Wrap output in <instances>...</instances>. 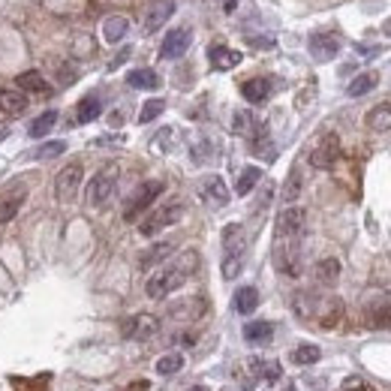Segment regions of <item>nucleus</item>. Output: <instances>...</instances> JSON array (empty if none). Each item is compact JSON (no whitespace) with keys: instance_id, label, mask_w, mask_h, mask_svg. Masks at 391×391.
<instances>
[{"instance_id":"43","label":"nucleus","mask_w":391,"mask_h":391,"mask_svg":"<svg viewBox=\"0 0 391 391\" xmlns=\"http://www.w3.org/2000/svg\"><path fill=\"white\" fill-rule=\"evenodd\" d=\"M85 55H94V43H90V36H78V43H76V57H85Z\"/></svg>"},{"instance_id":"29","label":"nucleus","mask_w":391,"mask_h":391,"mask_svg":"<svg viewBox=\"0 0 391 391\" xmlns=\"http://www.w3.org/2000/svg\"><path fill=\"white\" fill-rule=\"evenodd\" d=\"M172 250H175V244H172V241H159V244H154L150 250H145V253H142V259H138V265H142V268H150V265L163 262V259H166L169 253H172Z\"/></svg>"},{"instance_id":"10","label":"nucleus","mask_w":391,"mask_h":391,"mask_svg":"<svg viewBox=\"0 0 391 391\" xmlns=\"http://www.w3.org/2000/svg\"><path fill=\"white\" fill-rule=\"evenodd\" d=\"M307 48L319 64H325V60H331L340 52V36L334 34V30H316V34H310Z\"/></svg>"},{"instance_id":"21","label":"nucleus","mask_w":391,"mask_h":391,"mask_svg":"<svg viewBox=\"0 0 391 391\" xmlns=\"http://www.w3.org/2000/svg\"><path fill=\"white\" fill-rule=\"evenodd\" d=\"M232 129H235L238 136L250 138V142H253L256 136H262V133H265V127L259 124V118H256L253 112H235V118H232Z\"/></svg>"},{"instance_id":"26","label":"nucleus","mask_w":391,"mask_h":391,"mask_svg":"<svg viewBox=\"0 0 391 391\" xmlns=\"http://www.w3.org/2000/svg\"><path fill=\"white\" fill-rule=\"evenodd\" d=\"M367 127L374 129V133H388L391 129V106L383 103V106H374L367 112Z\"/></svg>"},{"instance_id":"2","label":"nucleus","mask_w":391,"mask_h":391,"mask_svg":"<svg viewBox=\"0 0 391 391\" xmlns=\"http://www.w3.org/2000/svg\"><path fill=\"white\" fill-rule=\"evenodd\" d=\"M199 268V253L196 250H187V253H180L172 265H166V268H159L157 274H150L148 280V286H145V292L148 298H169L175 292V289H180L190 280V274Z\"/></svg>"},{"instance_id":"40","label":"nucleus","mask_w":391,"mask_h":391,"mask_svg":"<svg viewBox=\"0 0 391 391\" xmlns=\"http://www.w3.org/2000/svg\"><path fill=\"white\" fill-rule=\"evenodd\" d=\"M340 388H343V391H374V388H370L361 376H346V379H343V385H340Z\"/></svg>"},{"instance_id":"16","label":"nucleus","mask_w":391,"mask_h":391,"mask_svg":"<svg viewBox=\"0 0 391 391\" xmlns=\"http://www.w3.org/2000/svg\"><path fill=\"white\" fill-rule=\"evenodd\" d=\"M199 196H202L211 208H223L229 202V187L220 175H208L202 184H199Z\"/></svg>"},{"instance_id":"31","label":"nucleus","mask_w":391,"mask_h":391,"mask_svg":"<svg viewBox=\"0 0 391 391\" xmlns=\"http://www.w3.org/2000/svg\"><path fill=\"white\" fill-rule=\"evenodd\" d=\"M99 112H103V106H99V97L97 94H87L82 103H78V124H90V120H97Z\"/></svg>"},{"instance_id":"4","label":"nucleus","mask_w":391,"mask_h":391,"mask_svg":"<svg viewBox=\"0 0 391 391\" xmlns=\"http://www.w3.org/2000/svg\"><path fill=\"white\" fill-rule=\"evenodd\" d=\"M118 178H120V169L118 163H108L103 166L99 172L90 178V184L85 190V196H87V205L90 208H103L108 205V199L115 196V187H118Z\"/></svg>"},{"instance_id":"25","label":"nucleus","mask_w":391,"mask_h":391,"mask_svg":"<svg viewBox=\"0 0 391 391\" xmlns=\"http://www.w3.org/2000/svg\"><path fill=\"white\" fill-rule=\"evenodd\" d=\"M235 313H241V316H247V313H253V310L259 307V292L253 286H241L238 292H235Z\"/></svg>"},{"instance_id":"39","label":"nucleus","mask_w":391,"mask_h":391,"mask_svg":"<svg viewBox=\"0 0 391 391\" xmlns=\"http://www.w3.org/2000/svg\"><path fill=\"white\" fill-rule=\"evenodd\" d=\"M66 150V142H48V145H43L36 150V157L39 159H48V157H57V154H64Z\"/></svg>"},{"instance_id":"34","label":"nucleus","mask_w":391,"mask_h":391,"mask_svg":"<svg viewBox=\"0 0 391 391\" xmlns=\"http://www.w3.org/2000/svg\"><path fill=\"white\" fill-rule=\"evenodd\" d=\"M180 367H184V355L180 353H169V355H163L157 361V374L159 376H172V374H178Z\"/></svg>"},{"instance_id":"8","label":"nucleus","mask_w":391,"mask_h":391,"mask_svg":"<svg viewBox=\"0 0 391 391\" xmlns=\"http://www.w3.org/2000/svg\"><path fill=\"white\" fill-rule=\"evenodd\" d=\"M304 223H307V214L304 208H295L289 205L277 214V241H298L301 232H304Z\"/></svg>"},{"instance_id":"37","label":"nucleus","mask_w":391,"mask_h":391,"mask_svg":"<svg viewBox=\"0 0 391 391\" xmlns=\"http://www.w3.org/2000/svg\"><path fill=\"white\" fill-rule=\"evenodd\" d=\"M301 187H304V180H301V172L298 169H292L286 178V187H283V202H295V199L301 196Z\"/></svg>"},{"instance_id":"17","label":"nucleus","mask_w":391,"mask_h":391,"mask_svg":"<svg viewBox=\"0 0 391 391\" xmlns=\"http://www.w3.org/2000/svg\"><path fill=\"white\" fill-rule=\"evenodd\" d=\"M172 13H175L172 0H150L148 9H145V30L148 34H157V30L172 18Z\"/></svg>"},{"instance_id":"11","label":"nucleus","mask_w":391,"mask_h":391,"mask_svg":"<svg viewBox=\"0 0 391 391\" xmlns=\"http://www.w3.org/2000/svg\"><path fill=\"white\" fill-rule=\"evenodd\" d=\"M24 202H27V184H22V180L9 184L3 193H0V223H9V220L22 211Z\"/></svg>"},{"instance_id":"19","label":"nucleus","mask_w":391,"mask_h":391,"mask_svg":"<svg viewBox=\"0 0 391 391\" xmlns=\"http://www.w3.org/2000/svg\"><path fill=\"white\" fill-rule=\"evenodd\" d=\"M15 87L22 90V94H34V97H52V85L45 82L43 76L36 73V69H27L15 78Z\"/></svg>"},{"instance_id":"42","label":"nucleus","mask_w":391,"mask_h":391,"mask_svg":"<svg viewBox=\"0 0 391 391\" xmlns=\"http://www.w3.org/2000/svg\"><path fill=\"white\" fill-rule=\"evenodd\" d=\"M57 78H60V85H73L76 82V69L69 66V64H64V66H57Z\"/></svg>"},{"instance_id":"27","label":"nucleus","mask_w":391,"mask_h":391,"mask_svg":"<svg viewBox=\"0 0 391 391\" xmlns=\"http://www.w3.org/2000/svg\"><path fill=\"white\" fill-rule=\"evenodd\" d=\"M127 85L136 87V90H157L159 76L154 73V69H133V73L127 76Z\"/></svg>"},{"instance_id":"3","label":"nucleus","mask_w":391,"mask_h":391,"mask_svg":"<svg viewBox=\"0 0 391 391\" xmlns=\"http://www.w3.org/2000/svg\"><path fill=\"white\" fill-rule=\"evenodd\" d=\"M223 277L226 280H235L244 268V253H247V232L241 223H229L223 229Z\"/></svg>"},{"instance_id":"30","label":"nucleus","mask_w":391,"mask_h":391,"mask_svg":"<svg viewBox=\"0 0 391 391\" xmlns=\"http://www.w3.org/2000/svg\"><path fill=\"white\" fill-rule=\"evenodd\" d=\"M376 82H379L376 73H361V76H355L353 82H349L346 94H349V97H364V94H370V90L376 87Z\"/></svg>"},{"instance_id":"1","label":"nucleus","mask_w":391,"mask_h":391,"mask_svg":"<svg viewBox=\"0 0 391 391\" xmlns=\"http://www.w3.org/2000/svg\"><path fill=\"white\" fill-rule=\"evenodd\" d=\"M295 313L307 322H316L322 331H334L343 322V301L337 295H319V292H298L295 298Z\"/></svg>"},{"instance_id":"15","label":"nucleus","mask_w":391,"mask_h":391,"mask_svg":"<svg viewBox=\"0 0 391 391\" xmlns=\"http://www.w3.org/2000/svg\"><path fill=\"white\" fill-rule=\"evenodd\" d=\"M367 322L370 328H379V331H391V289L376 298H370L367 304Z\"/></svg>"},{"instance_id":"22","label":"nucleus","mask_w":391,"mask_h":391,"mask_svg":"<svg viewBox=\"0 0 391 391\" xmlns=\"http://www.w3.org/2000/svg\"><path fill=\"white\" fill-rule=\"evenodd\" d=\"M211 66L214 69H235L241 64V52H235V48H226V45H211Z\"/></svg>"},{"instance_id":"28","label":"nucleus","mask_w":391,"mask_h":391,"mask_svg":"<svg viewBox=\"0 0 391 391\" xmlns=\"http://www.w3.org/2000/svg\"><path fill=\"white\" fill-rule=\"evenodd\" d=\"M274 337V325L271 322H247L244 325V340L247 343H268Z\"/></svg>"},{"instance_id":"18","label":"nucleus","mask_w":391,"mask_h":391,"mask_svg":"<svg viewBox=\"0 0 391 391\" xmlns=\"http://www.w3.org/2000/svg\"><path fill=\"white\" fill-rule=\"evenodd\" d=\"M0 112L9 118H22L27 112V94L18 87H0Z\"/></svg>"},{"instance_id":"14","label":"nucleus","mask_w":391,"mask_h":391,"mask_svg":"<svg viewBox=\"0 0 391 391\" xmlns=\"http://www.w3.org/2000/svg\"><path fill=\"white\" fill-rule=\"evenodd\" d=\"M159 331V319L154 313H136L133 319L124 322V337L127 340H150Z\"/></svg>"},{"instance_id":"9","label":"nucleus","mask_w":391,"mask_h":391,"mask_svg":"<svg viewBox=\"0 0 391 391\" xmlns=\"http://www.w3.org/2000/svg\"><path fill=\"white\" fill-rule=\"evenodd\" d=\"M337 159H340V138H337V133H325L316 142V148L310 150V166L313 169H334Z\"/></svg>"},{"instance_id":"20","label":"nucleus","mask_w":391,"mask_h":391,"mask_svg":"<svg viewBox=\"0 0 391 391\" xmlns=\"http://www.w3.org/2000/svg\"><path fill=\"white\" fill-rule=\"evenodd\" d=\"M271 90H274V82H271V78H247V82L241 85V97H244L247 103L259 106L271 97Z\"/></svg>"},{"instance_id":"12","label":"nucleus","mask_w":391,"mask_h":391,"mask_svg":"<svg viewBox=\"0 0 391 391\" xmlns=\"http://www.w3.org/2000/svg\"><path fill=\"white\" fill-rule=\"evenodd\" d=\"M190 43H193V30H190V27H175V30H169L166 39H163V45H159V57H163V60H178V57H184L187 48H190Z\"/></svg>"},{"instance_id":"13","label":"nucleus","mask_w":391,"mask_h":391,"mask_svg":"<svg viewBox=\"0 0 391 391\" xmlns=\"http://www.w3.org/2000/svg\"><path fill=\"white\" fill-rule=\"evenodd\" d=\"M274 265L283 271L286 277H298L301 274V250L298 241H280L274 250Z\"/></svg>"},{"instance_id":"36","label":"nucleus","mask_w":391,"mask_h":391,"mask_svg":"<svg viewBox=\"0 0 391 391\" xmlns=\"http://www.w3.org/2000/svg\"><path fill=\"white\" fill-rule=\"evenodd\" d=\"M319 358H322V353H319V346H313V343H301L295 353H292L295 364H316Z\"/></svg>"},{"instance_id":"38","label":"nucleus","mask_w":391,"mask_h":391,"mask_svg":"<svg viewBox=\"0 0 391 391\" xmlns=\"http://www.w3.org/2000/svg\"><path fill=\"white\" fill-rule=\"evenodd\" d=\"M163 108H166L163 99H148V103L142 106V112H138V124H150L154 118L163 115Z\"/></svg>"},{"instance_id":"45","label":"nucleus","mask_w":391,"mask_h":391,"mask_svg":"<svg viewBox=\"0 0 391 391\" xmlns=\"http://www.w3.org/2000/svg\"><path fill=\"white\" fill-rule=\"evenodd\" d=\"M383 34H388V36H391V18H388V22L383 24Z\"/></svg>"},{"instance_id":"44","label":"nucleus","mask_w":391,"mask_h":391,"mask_svg":"<svg viewBox=\"0 0 391 391\" xmlns=\"http://www.w3.org/2000/svg\"><path fill=\"white\" fill-rule=\"evenodd\" d=\"M127 57H129V48H124V52H120V55H118V57L112 60V69H118V66H120V64H124V60H127Z\"/></svg>"},{"instance_id":"35","label":"nucleus","mask_w":391,"mask_h":391,"mask_svg":"<svg viewBox=\"0 0 391 391\" xmlns=\"http://www.w3.org/2000/svg\"><path fill=\"white\" fill-rule=\"evenodd\" d=\"M205 313V301H184V307H172V316L175 319H196V316H202Z\"/></svg>"},{"instance_id":"6","label":"nucleus","mask_w":391,"mask_h":391,"mask_svg":"<svg viewBox=\"0 0 391 391\" xmlns=\"http://www.w3.org/2000/svg\"><path fill=\"white\" fill-rule=\"evenodd\" d=\"M180 217H184V205H180V202H166V205H159L148 220H142L138 232H142L145 238H154L157 232H163V229L175 226Z\"/></svg>"},{"instance_id":"33","label":"nucleus","mask_w":391,"mask_h":391,"mask_svg":"<svg viewBox=\"0 0 391 391\" xmlns=\"http://www.w3.org/2000/svg\"><path fill=\"white\" fill-rule=\"evenodd\" d=\"M55 124H57V112H43V115L34 120V124H30L27 133L34 136V138H43V136H48V129H52Z\"/></svg>"},{"instance_id":"24","label":"nucleus","mask_w":391,"mask_h":391,"mask_svg":"<svg viewBox=\"0 0 391 391\" xmlns=\"http://www.w3.org/2000/svg\"><path fill=\"white\" fill-rule=\"evenodd\" d=\"M127 30H129V22L124 15H108L103 22V39L115 45V43H120V39L127 36Z\"/></svg>"},{"instance_id":"32","label":"nucleus","mask_w":391,"mask_h":391,"mask_svg":"<svg viewBox=\"0 0 391 391\" xmlns=\"http://www.w3.org/2000/svg\"><path fill=\"white\" fill-rule=\"evenodd\" d=\"M259 180H262V169H256V166H247L244 172H241V178H238V184H235V193L238 196H247L250 190H253Z\"/></svg>"},{"instance_id":"7","label":"nucleus","mask_w":391,"mask_h":391,"mask_svg":"<svg viewBox=\"0 0 391 391\" xmlns=\"http://www.w3.org/2000/svg\"><path fill=\"white\" fill-rule=\"evenodd\" d=\"M82 180H85V169L78 166V163H69V166L60 169L57 178H55V196H57V202H64V205L73 202V199L78 196V190H82Z\"/></svg>"},{"instance_id":"23","label":"nucleus","mask_w":391,"mask_h":391,"mask_svg":"<svg viewBox=\"0 0 391 391\" xmlns=\"http://www.w3.org/2000/svg\"><path fill=\"white\" fill-rule=\"evenodd\" d=\"M313 274H316V280H319L322 286H334V283H337V277H340V262H337L334 256L319 259L316 268H313Z\"/></svg>"},{"instance_id":"5","label":"nucleus","mask_w":391,"mask_h":391,"mask_svg":"<svg viewBox=\"0 0 391 391\" xmlns=\"http://www.w3.org/2000/svg\"><path fill=\"white\" fill-rule=\"evenodd\" d=\"M163 190H166L163 180H145V184L138 187L136 193L127 199V205H124V220H127V223H133V220L142 214V211H148L150 205H154L157 196L163 193Z\"/></svg>"},{"instance_id":"41","label":"nucleus","mask_w":391,"mask_h":391,"mask_svg":"<svg viewBox=\"0 0 391 391\" xmlns=\"http://www.w3.org/2000/svg\"><path fill=\"white\" fill-rule=\"evenodd\" d=\"M262 376H265V383H277L280 379V364L277 361H262Z\"/></svg>"}]
</instances>
